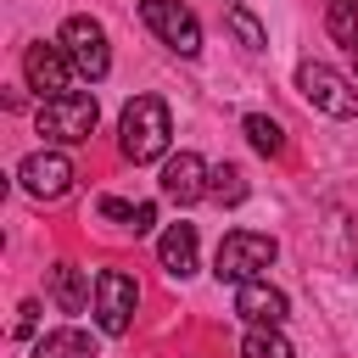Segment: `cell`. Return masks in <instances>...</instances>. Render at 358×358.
I'll list each match as a JSON object with an SVG mask.
<instances>
[{"label": "cell", "instance_id": "obj_1", "mask_svg": "<svg viewBox=\"0 0 358 358\" xmlns=\"http://www.w3.org/2000/svg\"><path fill=\"white\" fill-rule=\"evenodd\" d=\"M168 134H173V123H168V106H162L157 95H134V101L123 106V117H117V145H123L129 162H157V157H168Z\"/></svg>", "mask_w": 358, "mask_h": 358}, {"label": "cell", "instance_id": "obj_13", "mask_svg": "<svg viewBox=\"0 0 358 358\" xmlns=\"http://www.w3.org/2000/svg\"><path fill=\"white\" fill-rule=\"evenodd\" d=\"M50 302H56L62 313H84V308H90V268L56 263V268H50Z\"/></svg>", "mask_w": 358, "mask_h": 358}, {"label": "cell", "instance_id": "obj_11", "mask_svg": "<svg viewBox=\"0 0 358 358\" xmlns=\"http://www.w3.org/2000/svg\"><path fill=\"white\" fill-rule=\"evenodd\" d=\"M235 313H241L246 324H285V319H291V302H285V291H274L268 280H246V285H235Z\"/></svg>", "mask_w": 358, "mask_h": 358}, {"label": "cell", "instance_id": "obj_23", "mask_svg": "<svg viewBox=\"0 0 358 358\" xmlns=\"http://www.w3.org/2000/svg\"><path fill=\"white\" fill-rule=\"evenodd\" d=\"M352 6H358V0H352Z\"/></svg>", "mask_w": 358, "mask_h": 358}, {"label": "cell", "instance_id": "obj_10", "mask_svg": "<svg viewBox=\"0 0 358 358\" xmlns=\"http://www.w3.org/2000/svg\"><path fill=\"white\" fill-rule=\"evenodd\" d=\"M207 179H213V168L196 157V151H179V157H168L162 162V196L168 201H179V207H190V201H201L207 196Z\"/></svg>", "mask_w": 358, "mask_h": 358}, {"label": "cell", "instance_id": "obj_21", "mask_svg": "<svg viewBox=\"0 0 358 358\" xmlns=\"http://www.w3.org/2000/svg\"><path fill=\"white\" fill-rule=\"evenodd\" d=\"M39 330V302H22L17 308V336H34Z\"/></svg>", "mask_w": 358, "mask_h": 358}, {"label": "cell", "instance_id": "obj_5", "mask_svg": "<svg viewBox=\"0 0 358 358\" xmlns=\"http://www.w3.org/2000/svg\"><path fill=\"white\" fill-rule=\"evenodd\" d=\"M140 22L173 50V56H201V22L179 6V0H140Z\"/></svg>", "mask_w": 358, "mask_h": 358}, {"label": "cell", "instance_id": "obj_4", "mask_svg": "<svg viewBox=\"0 0 358 358\" xmlns=\"http://www.w3.org/2000/svg\"><path fill=\"white\" fill-rule=\"evenodd\" d=\"M296 90H302V101L319 106L324 117H358V90H352L336 67H324V62H302V67H296Z\"/></svg>", "mask_w": 358, "mask_h": 358}, {"label": "cell", "instance_id": "obj_3", "mask_svg": "<svg viewBox=\"0 0 358 358\" xmlns=\"http://www.w3.org/2000/svg\"><path fill=\"white\" fill-rule=\"evenodd\" d=\"M34 123H39V134L56 140V145H84V140L95 134V123H101V106H95L90 90H67V95L39 101Z\"/></svg>", "mask_w": 358, "mask_h": 358}, {"label": "cell", "instance_id": "obj_16", "mask_svg": "<svg viewBox=\"0 0 358 358\" xmlns=\"http://www.w3.org/2000/svg\"><path fill=\"white\" fill-rule=\"evenodd\" d=\"M241 129H246L252 151H263V157H280V151H285V129H280L274 117H263V112H246V117H241Z\"/></svg>", "mask_w": 358, "mask_h": 358}, {"label": "cell", "instance_id": "obj_12", "mask_svg": "<svg viewBox=\"0 0 358 358\" xmlns=\"http://www.w3.org/2000/svg\"><path fill=\"white\" fill-rule=\"evenodd\" d=\"M157 263L168 268V280H190L196 274V224H168L157 241Z\"/></svg>", "mask_w": 358, "mask_h": 358}, {"label": "cell", "instance_id": "obj_8", "mask_svg": "<svg viewBox=\"0 0 358 358\" xmlns=\"http://www.w3.org/2000/svg\"><path fill=\"white\" fill-rule=\"evenodd\" d=\"M73 73H78V67H73V56H67L62 39H56V45L39 39V45L22 50V78H28V90H39L45 101H50V95H67V90H73Z\"/></svg>", "mask_w": 358, "mask_h": 358}, {"label": "cell", "instance_id": "obj_18", "mask_svg": "<svg viewBox=\"0 0 358 358\" xmlns=\"http://www.w3.org/2000/svg\"><path fill=\"white\" fill-rule=\"evenodd\" d=\"M224 22H229V34L241 39V50H263L268 45V34H263V22L246 11V6H224Z\"/></svg>", "mask_w": 358, "mask_h": 358}, {"label": "cell", "instance_id": "obj_22", "mask_svg": "<svg viewBox=\"0 0 358 358\" xmlns=\"http://www.w3.org/2000/svg\"><path fill=\"white\" fill-rule=\"evenodd\" d=\"M352 56H358V45H352Z\"/></svg>", "mask_w": 358, "mask_h": 358}, {"label": "cell", "instance_id": "obj_9", "mask_svg": "<svg viewBox=\"0 0 358 358\" xmlns=\"http://www.w3.org/2000/svg\"><path fill=\"white\" fill-rule=\"evenodd\" d=\"M17 185H22L34 201H56V196L73 190V162H67L62 151H34V157L17 162Z\"/></svg>", "mask_w": 358, "mask_h": 358}, {"label": "cell", "instance_id": "obj_6", "mask_svg": "<svg viewBox=\"0 0 358 358\" xmlns=\"http://www.w3.org/2000/svg\"><path fill=\"white\" fill-rule=\"evenodd\" d=\"M134 308H140V285H134V274H123V268H101V274H95V324H101L106 336H123V330L134 324Z\"/></svg>", "mask_w": 358, "mask_h": 358}, {"label": "cell", "instance_id": "obj_7", "mask_svg": "<svg viewBox=\"0 0 358 358\" xmlns=\"http://www.w3.org/2000/svg\"><path fill=\"white\" fill-rule=\"evenodd\" d=\"M62 45H67V56H73V67H78V78H90V84H101L106 78V67H112V50H106V28L95 22V17H67L62 22Z\"/></svg>", "mask_w": 358, "mask_h": 358}, {"label": "cell", "instance_id": "obj_2", "mask_svg": "<svg viewBox=\"0 0 358 358\" xmlns=\"http://www.w3.org/2000/svg\"><path fill=\"white\" fill-rule=\"evenodd\" d=\"M274 257H280V241H274V235H257V229H229V235L218 241L213 274H218V285H246V280H263Z\"/></svg>", "mask_w": 358, "mask_h": 358}, {"label": "cell", "instance_id": "obj_19", "mask_svg": "<svg viewBox=\"0 0 358 358\" xmlns=\"http://www.w3.org/2000/svg\"><path fill=\"white\" fill-rule=\"evenodd\" d=\"M324 28H330V39L336 45H358V6L352 0H330V11H324Z\"/></svg>", "mask_w": 358, "mask_h": 358}, {"label": "cell", "instance_id": "obj_14", "mask_svg": "<svg viewBox=\"0 0 358 358\" xmlns=\"http://www.w3.org/2000/svg\"><path fill=\"white\" fill-rule=\"evenodd\" d=\"M95 347H90V336L84 330H45L39 341H34V358H90Z\"/></svg>", "mask_w": 358, "mask_h": 358}, {"label": "cell", "instance_id": "obj_17", "mask_svg": "<svg viewBox=\"0 0 358 358\" xmlns=\"http://www.w3.org/2000/svg\"><path fill=\"white\" fill-rule=\"evenodd\" d=\"M207 196H213L218 207H241V201H246V173H241L235 162H218L213 179H207Z\"/></svg>", "mask_w": 358, "mask_h": 358}, {"label": "cell", "instance_id": "obj_15", "mask_svg": "<svg viewBox=\"0 0 358 358\" xmlns=\"http://www.w3.org/2000/svg\"><path fill=\"white\" fill-rule=\"evenodd\" d=\"M241 358H296L291 341L280 336V324H252L241 336Z\"/></svg>", "mask_w": 358, "mask_h": 358}, {"label": "cell", "instance_id": "obj_20", "mask_svg": "<svg viewBox=\"0 0 358 358\" xmlns=\"http://www.w3.org/2000/svg\"><path fill=\"white\" fill-rule=\"evenodd\" d=\"M151 224H157V207H151V201H134V213H129V224H123V229H134V235H145Z\"/></svg>", "mask_w": 358, "mask_h": 358}]
</instances>
